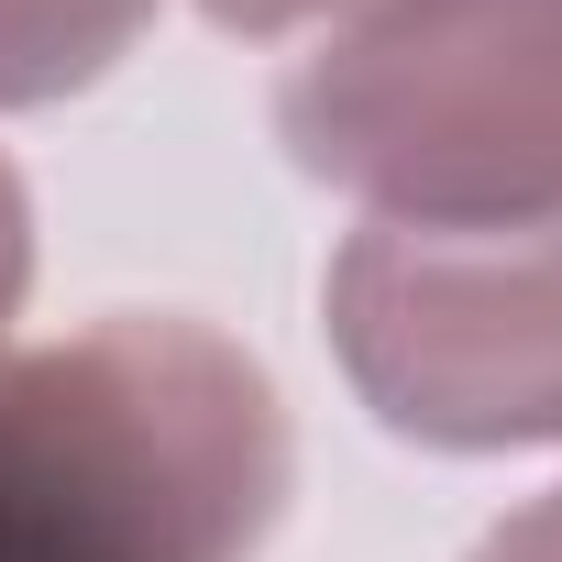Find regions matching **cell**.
<instances>
[{
	"label": "cell",
	"instance_id": "cell-1",
	"mask_svg": "<svg viewBox=\"0 0 562 562\" xmlns=\"http://www.w3.org/2000/svg\"><path fill=\"white\" fill-rule=\"evenodd\" d=\"M288 507L276 375L177 310L0 364V562H254Z\"/></svg>",
	"mask_w": 562,
	"mask_h": 562
},
{
	"label": "cell",
	"instance_id": "cell-2",
	"mask_svg": "<svg viewBox=\"0 0 562 562\" xmlns=\"http://www.w3.org/2000/svg\"><path fill=\"white\" fill-rule=\"evenodd\" d=\"M288 155L408 232L562 210V0H353L276 89Z\"/></svg>",
	"mask_w": 562,
	"mask_h": 562
},
{
	"label": "cell",
	"instance_id": "cell-3",
	"mask_svg": "<svg viewBox=\"0 0 562 562\" xmlns=\"http://www.w3.org/2000/svg\"><path fill=\"white\" fill-rule=\"evenodd\" d=\"M331 353L397 441H562V210L485 232L364 221L331 265Z\"/></svg>",
	"mask_w": 562,
	"mask_h": 562
},
{
	"label": "cell",
	"instance_id": "cell-4",
	"mask_svg": "<svg viewBox=\"0 0 562 562\" xmlns=\"http://www.w3.org/2000/svg\"><path fill=\"white\" fill-rule=\"evenodd\" d=\"M155 0H0V111H45L133 56Z\"/></svg>",
	"mask_w": 562,
	"mask_h": 562
},
{
	"label": "cell",
	"instance_id": "cell-5",
	"mask_svg": "<svg viewBox=\"0 0 562 562\" xmlns=\"http://www.w3.org/2000/svg\"><path fill=\"white\" fill-rule=\"evenodd\" d=\"M23 288H34V199H23L12 166H0V331H12Z\"/></svg>",
	"mask_w": 562,
	"mask_h": 562
},
{
	"label": "cell",
	"instance_id": "cell-6",
	"mask_svg": "<svg viewBox=\"0 0 562 562\" xmlns=\"http://www.w3.org/2000/svg\"><path fill=\"white\" fill-rule=\"evenodd\" d=\"M221 34H299V23H342L353 0H199Z\"/></svg>",
	"mask_w": 562,
	"mask_h": 562
}]
</instances>
